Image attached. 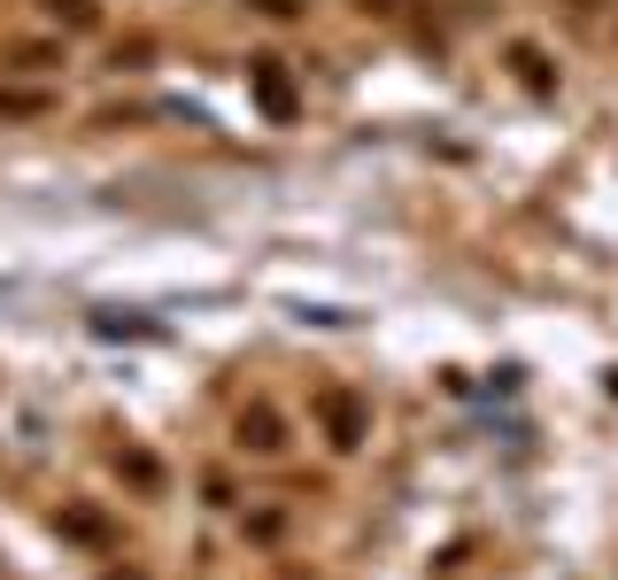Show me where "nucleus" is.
<instances>
[{
  "label": "nucleus",
  "mask_w": 618,
  "mask_h": 580,
  "mask_svg": "<svg viewBox=\"0 0 618 580\" xmlns=\"http://www.w3.org/2000/svg\"><path fill=\"white\" fill-rule=\"evenodd\" d=\"M325 426H332L340 449H356V442H364V410L348 402V395H325Z\"/></svg>",
  "instance_id": "nucleus-1"
},
{
  "label": "nucleus",
  "mask_w": 618,
  "mask_h": 580,
  "mask_svg": "<svg viewBox=\"0 0 618 580\" xmlns=\"http://www.w3.org/2000/svg\"><path fill=\"white\" fill-rule=\"evenodd\" d=\"M240 442H255V449H279V426H271V410H255V419L240 426Z\"/></svg>",
  "instance_id": "nucleus-2"
},
{
  "label": "nucleus",
  "mask_w": 618,
  "mask_h": 580,
  "mask_svg": "<svg viewBox=\"0 0 618 580\" xmlns=\"http://www.w3.org/2000/svg\"><path fill=\"white\" fill-rule=\"evenodd\" d=\"M54 16H70V24H94V0H47Z\"/></svg>",
  "instance_id": "nucleus-3"
}]
</instances>
